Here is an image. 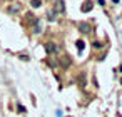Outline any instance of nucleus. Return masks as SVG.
Listing matches in <instances>:
<instances>
[{
  "label": "nucleus",
  "mask_w": 122,
  "mask_h": 117,
  "mask_svg": "<svg viewBox=\"0 0 122 117\" xmlns=\"http://www.w3.org/2000/svg\"><path fill=\"white\" fill-rule=\"evenodd\" d=\"M60 65H62V67H65V69H67V67H69V65H70V59H69V57H67V55H64V57H62V59H60Z\"/></svg>",
  "instance_id": "4"
},
{
  "label": "nucleus",
  "mask_w": 122,
  "mask_h": 117,
  "mask_svg": "<svg viewBox=\"0 0 122 117\" xmlns=\"http://www.w3.org/2000/svg\"><path fill=\"white\" fill-rule=\"evenodd\" d=\"M84 45H85V44H84L82 40H79V42H77V49H79V52H82V49H84Z\"/></svg>",
  "instance_id": "7"
},
{
  "label": "nucleus",
  "mask_w": 122,
  "mask_h": 117,
  "mask_svg": "<svg viewBox=\"0 0 122 117\" xmlns=\"http://www.w3.org/2000/svg\"><path fill=\"white\" fill-rule=\"evenodd\" d=\"M49 20H55V12H54V10L49 12Z\"/></svg>",
  "instance_id": "8"
},
{
  "label": "nucleus",
  "mask_w": 122,
  "mask_h": 117,
  "mask_svg": "<svg viewBox=\"0 0 122 117\" xmlns=\"http://www.w3.org/2000/svg\"><path fill=\"white\" fill-rule=\"evenodd\" d=\"M120 72H122V67H120Z\"/></svg>",
  "instance_id": "12"
},
{
  "label": "nucleus",
  "mask_w": 122,
  "mask_h": 117,
  "mask_svg": "<svg viewBox=\"0 0 122 117\" xmlns=\"http://www.w3.org/2000/svg\"><path fill=\"white\" fill-rule=\"evenodd\" d=\"M79 30H80L82 34H90V25L85 24V22H80V24H79Z\"/></svg>",
  "instance_id": "1"
},
{
  "label": "nucleus",
  "mask_w": 122,
  "mask_h": 117,
  "mask_svg": "<svg viewBox=\"0 0 122 117\" xmlns=\"http://www.w3.org/2000/svg\"><path fill=\"white\" fill-rule=\"evenodd\" d=\"M30 4H32L34 7H40V5H42V0H30Z\"/></svg>",
  "instance_id": "6"
},
{
  "label": "nucleus",
  "mask_w": 122,
  "mask_h": 117,
  "mask_svg": "<svg viewBox=\"0 0 122 117\" xmlns=\"http://www.w3.org/2000/svg\"><path fill=\"white\" fill-rule=\"evenodd\" d=\"M19 110H20L22 114H25V107H24V105H19Z\"/></svg>",
  "instance_id": "11"
},
{
  "label": "nucleus",
  "mask_w": 122,
  "mask_h": 117,
  "mask_svg": "<svg viewBox=\"0 0 122 117\" xmlns=\"http://www.w3.org/2000/svg\"><path fill=\"white\" fill-rule=\"evenodd\" d=\"M92 7H94V5H92V2H85V4L82 5V12H90V10H92Z\"/></svg>",
  "instance_id": "5"
},
{
  "label": "nucleus",
  "mask_w": 122,
  "mask_h": 117,
  "mask_svg": "<svg viewBox=\"0 0 122 117\" xmlns=\"http://www.w3.org/2000/svg\"><path fill=\"white\" fill-rule=\"evenodd\" d=\"M45 50H47V54H55L57 52V45L54 42H49V44H45Z\"/></svg>",
  "instance_id": "2"
},
{
  "label": "nucleus",
  "mask_w": 122,
  "mask_h": 117,
  "mask_svg": "<svg viewBox=\"0 0 122 117\" xmlns=\"http://www.w3.org/2000/svg\"><path fill=\"white\" fill-rule=\"evenodd\" d=\"M55 10L60 12V14L65 10V7H64V0H57V2H55Z\"/></svg>",
  "instance_id": "3"
},
{
  "label": "nucleus",
  "mask_w": 122,
  "mask_h": 117,
  "mask_svg": "<svg viewBox=\"0 0 122 117\" xmlns=\"http://www.w3.org/2000/svg\"><path fill=\"white\" fill-rule=\"evenodd\" d=\"M92 45H94L95 49H102V44H100V42H97V40H95V42H94Z\"/></svg>",
  "instance_id": "10"
},
{
  "label": "nucleus",
  "mask_w": 122,
  "mask_h": 117,
  "mask_svg": "<svg viewBox=\"0 0 122 117\" xmlns=\"http://www.w3.org/2000/svg\"><path fill=\"white\" fill-rule=\"evenodd\" d=\"M79 80H80V85H85V75H82V74H80Z\"/></svg>",
  "instance_id": "9"
}]
</instances>
